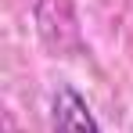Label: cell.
Here are the masks:
<instances>
[{
  "label": "cell",
  "mask_w": 133,
  "mask_h": 133,
  "mask_svg": "<svg viewBox=\"0 0 133 133\" xmlns=\"http://www.w3.org/2000/svg\"><path fill=\"white\" fill-rule=\"evenodd\" d=\"M50 126H54V133H101L90 104L83 101V94L65 87V83L50 97Z\"/></svg>",
  "instance_id": "cell-1"
}]
</instances>
